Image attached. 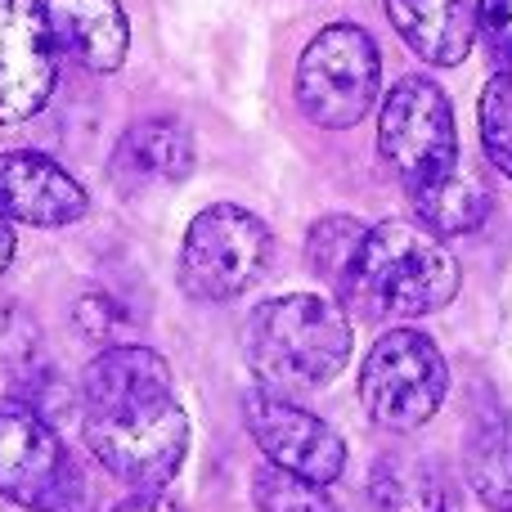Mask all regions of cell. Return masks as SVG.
Returning a JSON list of instances; mask_svg holds the SVG:
<instances>
[{"mask_svg": "<svg viewBox=\"0 0 512 512\" xmlns=\"http://www.w3.org/2000/svg\"><path fill=\"white\" fill-rule=\"evenodd\" d=\"M113 512H180L176 504H171L162 490H135L131 499H122Z\"/></svg>", "mask_w": 512, "mask_h": 512, "instance_id": "obj_22", "label": "cell"}, {"mask_svg": "<svg viewBox=\"0 0 512 512\" xmlns=\"http://www.w3.org/2000/svg\"><path fill=\"white\" fill-rule=\"evenodd\" d=\"M364 234H369V225H360L355 216H324V221H315L310 225V239H306L310 270L342 288L355 256H360Z\"/></svg>", "mask_w": 512, "mask_h": 512, "instance_id": "obj_18", "label": "cell"}, {"mask_svg": "<svg viewBox=\"0 0 512 512\" xmlns=\"http://www.w3.org/2000/svg\"><path fill=\"white\" fill-rule=\"evenodd\" d=\"M481 149L504 176H512V72H495L481 90Z\"/></svg>", "mask_w": 512, "mask_h": 512, "instance_id": "obj_20", "label": "cell"}, {"mask_svg": "<svg viewBox=\"0 0 512 512\" xmlns=\"http://www.w3.org/2000/svg\"><path fill=\"white\" fill-rule=\"evenodd\" d=\"M477 27L490 59L499 63V72H512V0H481Z\"/></svg>", "mask_w": 512, "mask_h": 512, "instance_id": "obj_21", "label": "cell"}, {"mask_svg": "<svg viewBox=\"0 0 512 512\" xmlns=\"http://www.w3.org/2000/svg\"><path fill=\"white\" fill-rule=\"evenodd\" d=\"M86 445L131 490H162L189 450V418L167 360L149 346H104L81 373Z\"/></svg>", "mask_w": 512, "mask_h": 512, "instance_id": "obj_1", "label": "cell"}, {"mask_svg": "<svg viewBox=\"0 0 512 512\" xmlns=\"http://www.w3.org/2000/svg\"><path fill=\"white\" fill-rule=\"evenodd\" d=\"M387 18L400 41L436 68H454L477 41V5L472 0H387Z\"/></svg>", "mask_w": 512, "mask_h": 512, "instance_id": "obj_14", "label": "cell"}, {"mask_svg": "<svg viewBox=\"0 0 512 512\" xmlns=\"http://www.w3.org/2000/svg\"><path fill=\"white\" fill-rule=\"evenodd\" d=\"M270 230L248 207L216 203L198 212L180 248V283L198 301H234L270 265Z\"/></svg>", "mask_w": 512, "mask_h": 512, "instance_id": "obj_7", "label": "cell"}, {"mask_svg": "<svg viewBox=\"0 0 512 512\" xmlns=\"http://www.w3.org/2000/svg\"><path fill=\"white\" fill-rule=\"evenodd\" d=\"M0 495L18 508L59 512L77 499L68 445L32 400H0Z\"/></svg>", "mask_w": 512, "mask_h": 512, "instance_id": "obj_8", "label": "cell"}, {"mask_svg": "<svg viewBox=\"0 0 512 512\" xmlns=\"http://www.w3.org/2000/svg\"><path fill=\"white\" fill-rule=\"evenodd\" d=\"M243 418H248V432L270 459V468L292 472L310 486H333L346 472V441L319 414L292 405L288 396L252 391L243 400Z\"/></svg>", "mask_w": 512, "mask_h": 512, "instance_id": "obj_9", "label": "cell"}, {"mask_svg": "<svg viewBox=\"0 0 512 512\" xmlns=\"http://www.w3.org/2000/svg\"><path fill=\"white\" fill-rule=\"evenodd\" d=\"M342 292L369 315L418 319L454 301L459 261L418 221H382L364 234Z\"/></svg>", "mask_w": 512, "mask_h": 512, "instance_id": "obj_2", "label": "cell"}, {"mask_svg": "<svg viewBox=\"0 0 512 512\" xmlns=\"http://www.w3.org/2000/svg\"><path fill=\"white\" fill-rule=\"evenodd\" d=\"M14 248H18V243H14V225L0 221V274H5L9 261H14Z\"/></svg>", "mask_w": 512, "mask_h": 512, "instance_id": "obj_23", "label": "cell"}, {"mask_svg": "<svg viewBox=\"0 0 512 512\" xmlns=\"http://www.w3.org/2000/svg\"><path fill=\"white\" fill-rule=\"evenodd\" d=\"M445 391H450L445 355L436 351L432 337L414 333V328H391L364 355L360 400L373 423L387 432L423 427L445 405Z\"/></svg>", "mask_w": 512, "mask_h": 512, "instance_id": "obj_5", "label": "cell"}, {"mask_svg": "<svg viewBox=\"0 0 512 512\" xmlns=\"http://www.w3.org/2000/svg\"><path fill=\"white\" fill-rule=\"evenodd\" d=\"M252 504L256 512H342L324 486H310V481L270 468V463L256 468L252 477Z\"/></svg>", "mask_w": 512, "mask_h": 512, "instance_id": "obj_19", "label": "cell"}, {"mask_svg": "<svg viewBox=\"0 0 512 512\" xmlns=\"http://www.w3.org/2000/svg\"><path fill=\"white\" fill-rule=\"evenodd\" d=\"M243 351H248L252 373L274 396L315 391L342 373L351 355V324L333 301L315 292H288L252 310Z\"/></svg>", "mask_w": 512, "mask_h": 512, "instance_id": "obj_3", "label": "cell"}, {"mask_svg": "<svg viewBox=\"0 0 512 512\" xmlns=\"http://www.w3.org/2000/svg\"><path fill=\"white\" fill-rule=\"evenodd\" d=\"M378 149L396 180L423 189L459 167V131L445 90L432 77H400L378 113Z\"/></svg>", "mask_w": 512, "mask_h": 512, "instance_id": "obj_6", "label": "cell"}, {"mask_svg": "<svg viewBox=\"0 0 512 512\" xmlns=\"http://www.w3.org/2000/svg\"><path fill=\"white\" fill-rule=\"evenodd\" d=\"M54 77L59 50L41 0H0V126L41 113Z\"/></svg>", "mask_w": 512, "mask_h": 512, "instance_id": "obj_10", "label": "cell"}, {"mask_svg": "<svg viewBox=\"0 0 512 512\" xmlns=\"http://www.w3.org/2000/svg\"><path fill=\"white\" fill-rule=\"evenodd\" d=\"M86 207H90L86 189L54 158L32 149L0 153V221L54 230V225L81 221Z\"/></svg>", "mask_w": 512, "mask_h": 512, "instance_id": "obj_11", "label": "cell"}, {"mask_svg": "<svg viewBox=\"0 0 512 512\" xmlns=\"http://www.w3.org/2000/svg\"><path fill=\"white\" fill-rule=\"evenodd\" d=\"M369 495L378 512H454L450 477L432 459L387 454L369 477Z\"/></svg>", "mask_w": 512, "mask_h": 512, "instance_id": "obj_15", "label": "cell"}, {"mask_svg": "<svg viewBox=\"0 0 512 512\" xmlns=\"http://www.w3.org/2000/svg\"><path fill=\"white\" fill-rule=\"evenodd\" d=\"M194 171V135L176 117H149L135 122L131 131L117 140L108 176L126 198L149 194L162 185H180Z\"/></svg>", "mask_w": 512, "mask_h": 512, "instance_id": "obj_12", "label": "cell"}, {"mask_svg": "<svg viewBox=\"0 0 512 512\" xmlns=\"http://www.w3.org/2000/svg\"><path fill=\"white\" fill-rule=\"evenodd\" d=\"M54 50L90 72H117L131 50V23L117 0H41Z\"/></svg>", "mask_w": 512, "mask_h": 512, "instance_id": "obj_13", "label": "cell"}, {"mask_svg": "<svg viewBox=\"0 0 512 512\" xmlns=\"http://www.w3.org/2000/svg\"><path fill=\"white\" fill-rule=\"evenodd\" d=\"M409 207H414V221L432 230L436 239L441 234H472L490 216V189L477 176L454 167L450 176L432 180V185L409 189Z\"/></svg>", "mask_w": 512, "mask_h": 512, "instance_id": "obj_16", "label": "cell"}, {"mask_svg": "<svg viewBox=\"0 0 512 512\" xmlns=\"http://www.w3.org/2000/svg\"><path fill=\"white\" fill-rule=\"evenodd\" d=\"M382 86L378 45L355 23H328L301 50L297 63V104L324 131H351L373 113Z\"/></svg>", "mask_w": 512, "mask_h": 512, "instance_id": "obj_4", "label": "cell"}, {"mask_svg": "<svg viewBox=\"0 0 512 512\" xmlns=\"http://www.w3.org/2000/svg\"><path fill=\"white\" fill-rule=\"evenodd\" d=\"M463 472L477 499L495 512H512V414H490L463 441Z\"/></svg>", "mask_w": 512, "mask_h": 512, "instance_id": "obj_17", "label": "cell"}]
</instances>
